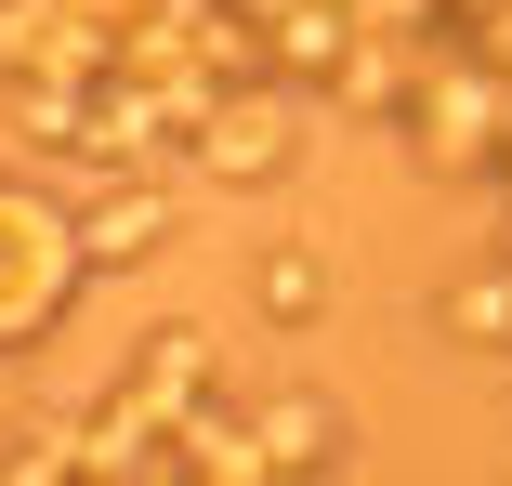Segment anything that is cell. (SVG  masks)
<instances>
[{
  "mask_svg": "<svg viewBox=\"0 0 512 486\" xmlns=\"http://www.w3.org/2000/svg\"><path fill=\"white\" fill-rule=\"evenodd\" d=\"M197 158H211V184H276L302 158V132H289V106H263V92H224L211 132H197Z\"/></svg>",
  "mask_w": 512,
  "mask_h": 486,
  "instance_id": "1",
  "label": "cell"
},
{
  "mask_svg": "<svg viewBox=\"0 0 512 486\" xmlns=\"http://www.w3.org/2000/svg\"><path fill=\"white\" fill-rule=\"evenodd\" d=\"M250 447H263V473H329V460H342V408H329V395H276V408L250 421Z\"/></svg>",
  "mask_w": 512,
  "mask_h": 486,
  "instance_id": "2",
  "label": "cell"
},
{
  "mask_svg": "<svg viewBox=\"0 0 512 486\" xmlns=\"http://www.w3.org/2000/svg\"><path fill=\"white\" fill-rule=\"evenodd\" d=\"M158 237H171V198H158V184H119V198L79 224V263H92V276H119V263H145Z\"/></svg>",
  "mask_w": 512,
  "mask_h": 486,
  "instance_id": "3",
  "label": "cell"
},
{
  "mask_svg": "<svg viewBox=\"0 0 512 486\" xmlns=\"http://www.w3.org/2000/svg\"><path fill=\"white\" fill-rule=\"evenodd\" d=\"M250 303H263L276 329H316V316H329V250H302V237H276V250L250 263Z\"/></svg>",
  "mask_w": 512,
  "mask_h": 486,
  "instance_id": "4",
  "label": "cell"
}]
</instances>
